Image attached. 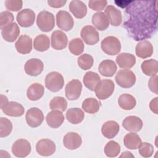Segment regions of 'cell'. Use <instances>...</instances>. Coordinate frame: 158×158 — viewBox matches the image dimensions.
<instances>
[{"mask_svg":"<svg viewBox=\"0 0 158 158\" xmlns=\"http://www.w3.org/2000/svg\"><path fill=\"white\" fill-rule=\"evenodd\" d=\"M14 15L12 12L5 10L0 13V28L2 29L6 25L13 23Z\"/></svg>","mask_w":158,"mask_h":158,"instance_id":"cell-43","label":"cell"},{"mask_svg":"<svg viewBox=\"0 0 158 158\" xmlns=\"http://www.w3.org/2000/svg\"><path fill=\"white\" fill-rule=\"evenodd\" d=\"M116 83L122 88H129L136 82V76L129 69H122L118 71L115 77Z\"/></svg>","mask_w":158,"mask_h":158,"instance_id":"cell-4","label":"cell"},{"mask_svg":"<svg viewBox=\"0 0 158 158\" xmlns=\"http://www.w3.org/2000/svg\"><path fill=\"white\" fill-rule=\"evenodd\" d=\"M101 103L96 99L88 98L85 99L82 102V109L85 112L89 114H95L100 109Z\"/></svg>","mask_w":158,"mask_h":158,"instance_id":"cell-36","label":"cell"},{"mask_svg":"<svg viewBox=\"0 0 158 158\" xmlns=\"http://www.w3.org/2000/svg\"><path fill=\"white\" fill-rule=\"evenodd\" d=\"M36 25L42 31L49 32L55 27L54 15L47 10H43L38 13L36 19Z\"/></svg>","mask_w":158,"mask_h":158,"instance_id":"cell-2","label":"cell"},{"mask_svg":"<svg viewBox=\"0 0 158 158\" xmlns=\"http://www.w3.org/2000/svg\"><path fill=\"white\" fill-rule=\"evenodd\" d=\"M4 4L7 10L16 12L22 9L23 1L20 0H6Z\"/></svg>","mask_w":158,"mask_h":158,"instance_id":"cell-44","label":"cell"},{"mask_svg":"<svg viewBox=\"0 0 158 158\" xmlns=\"http://www.w3.org/2000/svg\"><path fill=\"white\" fill-rule=\"evenodd\" d=\"M118 104L119 106L126 110L133 109L136 104V101L132 95L127 93L121 94L118 99Z\"/></svg>","mask_w":158,"mask_h":158,"instance_id":"cell-32","label":"cell"},{"mask_svg":"<svg viewBox=\"0 0 158 158\" xmlns=\"http://www.w3.org/2000/svg\"><path fill=\"white\" fill-rule=\"evenodd\" d=\"M115 60L119 67L125 69H131L136 63V58L135 56L127 52L119 54L117 56Z\"/></svg>","mask_w":158,"mask_h":158,"instance_id":"cell-22","label":"cell"},{"mask_svg":"<svg viewBox=\"0 0 158 158\" xmlns=\"http://www.w3.org/2000/svg\"><path fill=\"white\" fill-rule=\"evenodd\" d=\"M78 65L83 70H86L90 69L94 63L93 57L88 54H83L78 58Z\"/></svg>","mask_w":158,"mask_h":158,"instance_id":"cell-41","label":"cell"},{"mask_svg":"<svg viewBox=\"0 0 158 158\" xmlns=\"http://www.w3.org/2000/svg\"><path fill=\"white\" fill-rule=\"evenodd\" d=\"M20 28L15 22L10 23L1 29V35L3 39L10 43L14 42L20 34Z\"/></svg>","mask_w":158,"mask_h":158,"instance_id":"cell-16","label":"cell"},{"mask_svg":"<svg viewBox=\"0 0 158 158\" xmlns=\"http://www.w3.org/2000/svg\"><path fill=\"white\" fill-rule=\"evenodd\" d=\"M115 88L114 83L109 79L101 80L96 85L94 92L96 97L101 100L107 99L114 93Z\"/></svg>","mask_w":158,"mask_h":158,"instance_id":"cell-3","label":"cell"},{"mask_svg":"<svg viewBox=\"0 0 158 158\" xmlns=\"http://www.w3.org/2000/svg\"><path fill=\"white\" fill-rule=\"evenodd\" d=\"M157 1H131L127 4L129 19L124 25L135 41L150 38L157 31Z\"/></svg>","mask_w":158,"mask_h":158,"instance_id":"cell-1","label":"cell"},{"mask_svg":"<svg viewBox=\"0 0 158 158\" xmlns=\"http://www.w3.org/2000/svg\"><path fill=\"white\" fill-rule=\"evenodd\" d=\"M46 120L48 126L52 128H57L63 123L64 116L61 111L52 110L48 114Z\"/></svg>","mask_w":158,"mask_h":158,"instance_id":"cell-21","label":"cell"},{"mask_svg":"<svg viewBox=\"0 0 158 158\" xmlns=\"http://www.w3.org/2000/svg\"><path fill=\"white\" fill-rule=\"evenodd\" d=\"M99 75L94 72H87L83 77V81L85 86L91 91H94L96 85L100 82Z\"/></svg>","mask_w":158,"mask_h":158,"instance_id":"cell-31","label":"cell"},{"mask_svg":"<svg viewBox=\"0 0 158 158\" xmlns=\"http://www.w3.org/2000/svg\"><path fill=\"white\" fill-rule=\"evenodd\" d=\"M85 117L84 112L80 108H70L66 112L67 120L72 124L81 123Z\"/></svg>","mask_w":158,"mask_h":158,"instance_id":"cell-30","label":"cell"},{"mask_svg":"<svg viewBox=\"0 0 158 158\" xmlns=\"http://www.w3.org/2000/svg\"><path fill=\"white\" fill-rule=\"evenodd\" d=\"M64 85L63 76L57 72L49 73L45 78V86L47 89L52 92L60 91Z\"/></svg>","mask_w":158,"mask_h":158,"instance_id":"cell-5","label":"cell"},{"mask_svg":"<svg viewBox=\"0 0 158 158\" xmlns=\"http://www.w3.org/2000/svg\"><path fill=\"white\" fill-rule=\"evenodd\" d=\"M49 107L52 110H58L61 112H64L67 107V102L63 97L56 96L51 100Z\"/></svg>","mask_w":158,"mask_h":158,"instance_id":"cell-39","label":"cell"},{"mask_svg":"<svg viewBox=\"0 0 158 158\" xmlns=\"http://www.w3.org/2000/svg\"><path fill=\"white\" fill-rule=\"evenodd\" d=\"M153 46L148 40H144L139 42L136 44L135 48L136 56L142 59H146L151 57L153 54Z\"/></svg>","mask_w":158,"mask_h":158,"instance_id":"cell-20","label":"cell"},{"mask_svg":"<svg viewBox=\"0 0 158 158\" xmlns=\"http://www.w3.org/2000/svg\"><path fill=\"white\" fill-rule=\"evenodd\" d=\"M51 46L56 50H62L67 47L68 39L65 33L60 30L52 32L51 37Z\"/></svg>","mask_w":158,"mask_h":158,"instance_id":"cell-15","label":"cell"},{"mask_svg":"<svg viewBox=\"0 0 158 158\" xmlns=\"http://www.w3.org/2000/svg\"><path fill=\"white\" fill-rule=\"evenodd\" d=\"M101 46L102 51L110 56L118 54L121 50V44L119 40L113 36L106 37L101 41Z\"/></svg>","mask_w":158,"mask_h":158,"instance_id":"cell-6","label":"cell"},{"mask_svg":"<svg viewBox=\"0 0 158 158\" xmlns=\"http://www.w3.org/2000/svg\"><path fill=\"white\" fill-rule=\"evenodd\" d=\"M8 103H9V101H8L7 98L3 94H1V110H2L7 106V104Z\"/></svg>","mask_w":158,"mask_h":158,"instance_id":"cell-49","label":"cell"},{"mask_svg":"<svg viewBox=\"0 0 158 158\" xmlns=\"http://www.w3.org/2000/svg\"><path fill=\"white\" fill-rule=\"evenodd\" d=\"M92 23L99 30L103 31L106 30L109 25V21L106 15L102 12L94 14L92 16Z\"/></svg>","mask_w":158,"mask_h":158,"instance_id":"cell-29","label":"cell"},{"mask_svg":"<svg viewBox=\"0 0 158 158\" xmlns=\"http://www.w3.org/2000/svg\"><path fill=\"white\" fill-rule=\"evenodd\" d=\"M56 144L49 139H41L36 144V152L42 156H50L56 151Z\"/></svg>","mask_w":158,"mask_h":158,"instance_id":"cell-12","label":"cell"},{"mask_svg":"<svg viewBox=\"0 0 158 158\" xmlns=\"http://www.w3.org/2000/svg\"><path fill=\"white\" fill-rule=\"evenodd\" d=\"M67 2L66 0H48V4L53 8H60Z\"/></svg>","mask_w":158,"mask_h":158,"instance_id":"cell-47","label":"cell"},{"mask_svg":"<svg viewBox=\"0 0 158 158\" xmlns=\"http://www.w3.org/2000/svg\"><path fill=\"white\" fill-rule=\"evenodd\" d=\"M82 90V84L79 80L73 79L65 86V92L67 98L70 101L76 100L79 98Z\"/></svg>","mask_w":158,"mask_h":158,"instance_id":"cell-10","label":"cell"},{"mask_svg":"<svg viewBox=\"0 0 158 158\" xmlns=\"http://www.w3.org/2000/svg\"><path fill=\"white\" fill-rule=\"evenodd\" d=\"M44 86L38 83H35L28 86L27 91V96L30 100L35 101L41 99L44 95Z\"/></svg>","mask_w":158,"mask_h":158,"instance_id":"cell-28","label":"cell"},{"mask_svg":"<svg viewBox=\"0 0 158 158\" xmlns=\"http://www.w3.org/2000/svg\"><path fill=\"white\" fill-rule=\"evenodd\" d=\"M15 47L17 51L22 54L30 53L32 50V39L27 35L20 36L16 43Z\"/></svg>","mask_w":158,"mask_h":158,"instance_id":"cell-17","label":"cell"},{"mask_svg":"<svg viewBox=\"0 0 158 158\" xmlns=\"http://www.w3.org/2000/svg\"><path fill=\"white\" fill-rule=\"evenodd\" d=\"M107 4V1L106 0H91L88 2L89 7L94 10L101 11L102 10L106 5Z\"/></svg>","mask_w":158,"mask_h":158,"instance_id":"cell-45","label":"cell"},{"mask_svg":"<svg viewBox=\"0 0 158 158\" xmlns=\"http://www.w3.org/2000/svg\"><path fill=\"white\" fill-rule=\"evenodd\" d=\"M120 152V144L115 141H109L104 147V153L109 157H115Z\"/></svg>","mask_w":158,"mask_h":158,"instance_id":"cell-38","label":"cell"},{"mask_svg":"<svg viewBox=\"0 0 158 158\" xmlns=\"http://www.w3.org/2000/svg\"><path fill=\"white\" fill-rule=\"evenodd\" d=\"M148 86L150 89V90L154 93L155 94H157V74L155 75L152 76L149 81H148Z\"/></svg>","mask_w":158,"mask_h":158,"instance_id":"cell-46","label":"cell"},{"mask_svg":"<svg viewBox=\"0 0 158 158\" xmlns=\"http://www.w3.org/2000/svg\"><path fill=\"white\" fill-rule=\"evenodd\" d=\"M33 46L37 51L44 52L47 51L50 47L49 38L44 34L37 36L34 40Z\"/></svg>","mask_w":158,"mask_h":158,"instance_id":"cell-35","label":"cell"},{"mask_svg":"<svg viewBox=\"0 0 158 158\" xmlns=\"http://www.w3.org/2000/svg\"><path fill=\"white\" fill-rule=\"evenodd\" d=\"M134 157V156L131 154V152H128V151H125V152H123L120 156V157Z\"/></svg>","mask_w":158,"mask_h":158,"instance_id":"cell-50","label":"cell"},{"mask_svg":"<svg viewBox=\"0 0 158 158\" xmlns=\"http://www.w3.org/2000/svg\"><path fill=\"white\" fill-rule=\"evenodd\" d=\"M84 43L82 40L79 38L72 39L69 42V49L70 52L75 56H79L84 51Z\"/></svg>","mask_w":158,"mask_h":158,"instance_id":"cell-37","label":"cell"},{"mask_svg":"<svg viewBox=\"0 0 158 158\" xmlns=\"http://www.w3.org/2000/svg\"><path fill=\"white\" fill-rule=\"evenodd\" d=\"M25 119L28 126L36 128L41 125L44 120V115L41 110L37 107L28 109L25 115Z\"/></svg>","mask_w":158,"mask_h":158,"instance_id":"cell-7","label":"cell"},{"mask_svg":"<svg viewBox=\"0 0 158 158\" xmlns=\"http://www.w3.org/2000/svg\"><path fill=\"white\" fill-rule=\"evenodd\" d=\"M105 14L112 26H118L122 22V13L114 6L109 5L105 9Z\"/></svg>","mask_w":158,"mask_h":158,"instance_id":"cell-24","label":"cell"},{"mask_svg":"<svg viewBox=\"0 0 158 158\" xmlns=\"http://www.w3.org/2000/svg\"><path fill=\"white\" fill-rule=\"evenodd\" d=\"M143 121L141 119L135 115H131L127 117L122 122V126L123 128L131 132H138L140 131L143 128Z\"/></svg>","mask_w":158,"mask_h":158,"instance_id":"cell-18","label":"cell"},{"mask_svg":"<svg viewBox=\"0 0 158 158\" xmlns=\"http://www.w3.org/2000/svg\"><path fill=\"white\" fill-rule=\"evenodd\" d=\"M157 97L154 98L153 99H152L149 103V107L152 112H153L154 114H157Z\"/></svg>","mask_w":158,"mask_h":158,"instance_id":"cell-48","label":"cell"},{"mask_svg":"<svg viewBox=\"0 0 158 158\" xmlns=\"http://www.w3.org/2000/svg\"><path fill=\"white\" fill-rule=\"evenodd\" d=\"M2 110L6 115L10 117H20L23 115L25 112L23 106L15 101L9 102Z\"/></svg>","mask_w":158,"mask_h":158,"instance_id":"cell-26","label":"cell"},{"mask_svg":"<svg viewBox=\"0 0 158 158\" xmlns=\"http://www.w3.org/2000/svg\"><path fill=\"white\" fill-rule=\"evenodd\" d=\"M141 68L142 72L146 75H155L158 71V62L152 59L146 60L142 62Z\"/></svg>","mask_w":158,"mask_h":158,"instance_id":"cell-34","label":"cell"},{"mask_svg":"<svg viewBox=\"0 0 158 158\" xmlns=\"http://www.w3.org/2000/svg\"><path fill=\"white\" fill-rule=\"evenodd\" d=\"M154 152L153 146L147 142L141 143L139 147V153L143 157H150Z\"/></svg>","mask_w":158,"mask_h":158,"instance_id":"cell-42","label":"cell"},{"mask_svg":"<svg viewBox=\"0 0 158 158\" xmlns=\"http://www.w3.org/2000/svg\"><path fill=\"white\" fill-rule=\"evenodd\" d=\"M31 147L30 142L25 139L15 141L12 146V152L17 157H25L31 152Z\"/></svg>","mask_w":158,"mask_h":158,"instance_id":"cell-8","label":"cell"},{"mask_svg":"<svg viewBox=\"0 0 158 158\" xmlns=\"http://www.w3.org/2000/svg\"><path fill=\"white\" fill-rule=\"evenodd\" d=\"M69 10L77 19H82L87 14V7L81 1H72L69 4Z\"/></svg>","mask_w":158,"mask_h":158,"instance_id":"cell-25","label":"cell"},{"mask_svg":"<svg viewBox=\"0 0 158 158\" xmlns=\"http://www.w3.org/2000/svg\"><path fill=\"white\" fill-rule=\"evenodd\" d=\"M80 35L85 43L88 45H94L99 40L98 31L91 25L83 27L81 30Z\"/></svg>","mask_w":158,"mask_h":158,"instance_id":"cell-11","label":"cell"},{"mask_svg":"<svg viewBox=\"0 0 158 158\" xmlns=\"http://www.w3.org/2000/svg\"><path fill=\"white\" fill-rule=\"evenodd\" d=\"M117 69V65L112 60H104L99 64L98 67L99 73L106 77H112L116 72Z\"/></svg>","mask_w":158,"mask_h":158,"instance_id":"cell-27","label":"cell"},{"mask_svg":"<svg viewBox=\"0 0 158 158\" xmlns=\"http://www.w3.org/2000/svg\"><path fill=\"white\" fill-rule=\"evenodd\" d=\"M82 143L81 136L75 132H69L67 133L63 138L64 146L70 150H74L78 148Z\"/></svg>","mask_w":158,"mask_h":158,"instance_id":"cell-19","label":"cell"},{"mask_svg":"<svg viewBox=\"0 0 158 158\" xmlns=\"http://www.w3.org/2000/svg\"><path fill=\"white\" fill-rule=\"evenodd\" d=\"M120 130L119 125L114 120L106 122L101 127V133L102 135L108 139H112L115 137Z\"/></svg>","mask_w":158,"mask_h":158,"instance_id":"cell-23","label":"cell"},{"mask_svg":"<svg viewBox=\"0 0 158 158\" xmlns=\"http://www.w3.org/2000/svg\"><path fill=\"white\" fill-rule=\"evenodd\" d=\"M56 23L60 30L68 31L73 27L74 20L68 12L59 10L56 14Z\"/></svg>","mask_w":158,"mask_h":158,"instance_id":"cell-9","label":"cell"},{"mask_svg":"<svg viewBox=\"0 0 158 158\" xmlns=\"http://www.w3.org/2000/svg\"><path fill=\"white\" fill-rule=\"evenodd\" d=\"M43 62L39 59L32 58L28 60L25 65L24 70L25 73L30 76L36 77L41 73L43 70Z\"/></svg>","mask_w":158,"mask_h":158,"instance_id":"cell-14","label":"cell"},{"mask_svg":"<svg viewBox=\"0 0 158 158\" xmlns=\"http://www.w3.org/2000/svg\"><path fill=\"white\" fill-rule=\"evenodd\" d=\"M13 128L12 123L10 120L6 117L0 118V137H6L10 135Z\"/></svg>","mask_w":158,"mask_h":158,"instance_id":"cell-40","label":"cell"},{"mask_svg":"<svg viewBox=\"0 0 158 158\" xmlns=\"http://www.w3.org/2000/svg\"><path fill=\"white\" fill-rule=\"evenodd\" d=\"M16 19L20 27H30L35 22V14L30 9H24L18 12Z\"/></svg>","mask_w":158,"mask_h":158,"instance_id":"cell-13","label":"cell"},{"mask_svg":"<svg viewBox=\"0 0 158 158\" xmlns=\"http://www.w3.org/2000/svg\"><path fill=\"white\" fill-rule=\"evenodd\" d=\"M142 143L139 136L133 132L127 134L123 138V143L126 148L130 149H138Z\"/></svg>","mask_w":158,"mask_h":158,"instance_id":"cell-33","label":"cell"}]
</instances>
